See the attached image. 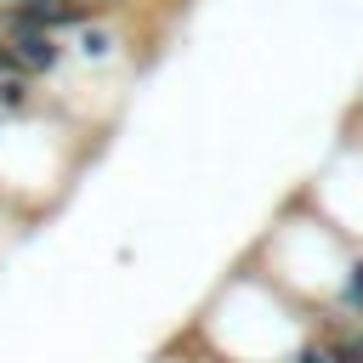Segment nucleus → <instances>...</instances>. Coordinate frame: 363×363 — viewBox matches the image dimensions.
I'll use <instances>...</instances> for the list:
<instances>
[{"label": "nucleus", "instance_id": "f257e3e1", "mask_svg": "<svg viewBox=\"0 0 363 363\" xmlns=\"http://www.w3.org/2000/svg\"><path fill=\"white\" fill-rule=\"evenodd\" d=\"M0 6H6V11H23V17H34V11H45L51 0H0Z\"/></svg>", "mask_w": 363, "mask_h": 363}]
</instances>
